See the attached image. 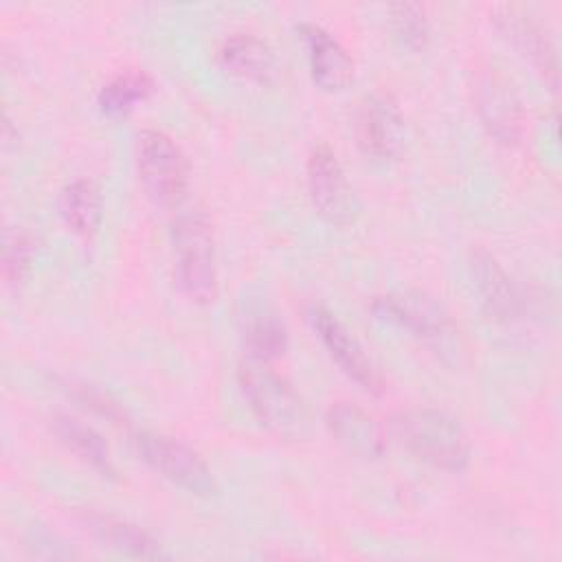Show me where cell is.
<instances>
[{
    "label": "cell",
    "instance_id": "cell-1",
    "mask_svg": "<svg viewBox=\"0 0 562 562\" xmlns=\"http://www.w3.org/2000/svg\"><path fill=\"white\" fill-rule=\"evenodd\" d=\"M395 439L419 461L446 470L461 472L470 463V439L465 428L446 411L408 408L391 422Z\"/></svg>",
    "mask_w": 562,
    "mask_h": 562
},
{
    "label": "cell",
    "instance_id": "cell-2",
    "mask_svg": "<svg viewBox=\"0 0 562 562\" xmlns=\"http://www.w3.org/2000/svg\"><path fill=\"white\" fill-rule=\"evenodd\" d=\"M171 239L180 290L195 305H211L217 299V259L215 233L206 211H184L173 224Z\"/></svg>",
    "mask_w": 562,
    "mask_h": 562
},
{
    "label": "cell",
    "instance_id": "cell-3",
    "mask_svg": "<svg viewBox=\"0 0 562 562\" xmlns=\"http://www.w3.org/2000/svg\"><path fill=\"white\" fill-rule=\"evenodd\" d=\"M371 310L378 318L406 329L437 356L448 358L459 353V329L432 296L419 290H395L375 296Z\"/></svg>",
    "mask_w": 562,
    "mask_h": 562
},
{
    "label": "cell",
    "instance_id": "cell-4",
    "mask_svg": "<svg viewBox=\"0 0 562 562\" xmlns=\"http://www.w3.org/2000/svg\"><path fill=\"white\" fill-rule=\"evenodd\" d=\"M239 389L268 430L277 435H296L305 424V406L294 386L279 375L268 362L248 358L237 371Z\"/></svg>",
    "mask_w": 562,
    "mask_h": 562
},
{
    "label": "cell",
    "instance_id": "cell-5",
    "mask_svg": "<svg viewBox=\"0 0 562 562\" xmlns=\"http://www.w3.org/2000/svg\"><path fill=\"white\" fill-rule=\"evenodd\" d=\"M136 169L147 198L162 209L178 206L189 187V162L165 130H143L136 138Z\"/></svg>",
    "mask_w": 562,
    "mask_h": 562
},
{
    "label": "cell",
    "instance_id": "cell-6",
    "mask_svg": "<svg viewBox=\"0 0 562 562\" xmlns=\"http://www.w3.org/2000/svg\"><path fill=\"white\" fill-rule=\"evenodd\" d=\"M136 450L140 459L169 483L182 487L193 496H213L217 481L206 461L184 441L162 432H136Z\"/></svg>",
    "mask_w": 562,
    "mask_h": 562
},
{
    "label": "cell",
    "instance_id": "cell-7",
    "mask_svg": "<svg viewBox=\"0 0 562 562\" xmlns=\"http://www.w3.org/2000/svg\"><path fill=\"white\" fill-rule=\"evenodd\" d=\"M307 191L325 222L334 226L353 222L358 202L336 151L327 143L316 145L307 158Z\"/></svg>",
    "mask_w": 562,
    "mask_h": 562
},
{
    "label": "cell",
    "instance_id": "cell-8",
    "mask_svg": "<svg viewBox=\"0 0 562 562\" xmlns=\"http://www.w3.org/2000/svg\"><path fill=\"white\" fill-rule=\"evenodd\" d=\"M353 134L360 151L375 160L395 158L406 138L404 114L389 92H371L362 97L353 116Z\"/></svg>",
    "mask_w": 562,
    "mask_h": 562
},
{
    "label": "cell",
    "instance_id": "cell-9",
    "mask_svg": "<svg viewBox=\"0 0 562 562\" xmlns=\"http://www.w3.org/2000/svg\"><path fill=\"white\" fill-rule=\"evenodd\" d=\"M496 31L542 75V79L558 88V53L544 24L529 9L520 4H498L492 11Z\"/></svg>",
    "mask_w": 562,
    "mask_h": 562
},
{
    "label": "cell",
    "instance_id": "cell-10",
    "mask_svg": "<svg viewBox=\"0 0 562 562\" xmlns=\"http://www.w3.org/2000/svg\"><path fill=\"white\" fill-rule=\"evenodd\" d=\"M312 327L327 349L329 358L340 367V371L351 378L360 389L378 395L384 389L382 375L373 367V362L367 358L360 342L351 336V331L336 318L334 312H329L323 305H314L310 312Z\"/></svg>",
    "mask_w": 562,
    "mask_h": 562
},
{
    "label": "cell",
    "instance_id": "cell-11",
    "mask_svg": "<svg viewBox=\"0 0 562 562\" xmlns=\"http://www.w3.org/2000/svg\"><path fill=\"white\" fill-rule=\"evenodd\" d=\"M474 103L490 136L503 145H516L520 140L525 114L520 99L507 79L496 72L483 75L476 81Z\"/></svg>",
    "mask_w": 562,
    "mask_h": 562
},
{
    "label": "cell",
    "instance_id": "cell-12",
    "mask_svg": "<svg viewBox=\"0 0 562 562\" xmlns=\"http://www.w3.org/2000/svg\"><path fill=\"white\" fill-rule=\"evenodd\" d=\"M296 33L305 44L314 83L325 92L345 90L353 79V59L347 48L327 29L314 22L296 24Z\"/></svg>",
    "mask_w": 562,
    "mask_h": 562
},
{
    "label": "cell",
    "instance_id": "cell-13",
    "mask_svg": "<svg viewBox=\"0 0 562 562\" xmlns=\"http://www.w3.org/2000/svg\"><path fill=\"white\" fill-rule=\"evenodd\" d=\"M470 270L483 310L501 323H514L525 312V301L498 259L485 248L472 250Z\"/></svg>",
    "mask_w": 562,
    "mask_h": 562
},
{
    "label": "cell",
    "instance_id": "cell-14",
    "mask_svg": "<svg viewBox=\"0 0 562 562\" xmlns=\"http://www.w3.org/2000/svg\"><path fill=\"white\" fill-rule=\"evenodd\" d=\"M331 437L349 452L364 459H380L386 452V435L378 419L351 402H336L325 413Z\"/></svg>",
    "mask_w": 562,
    "mask_h": 562
},
{
    "label": "cell",
    "instance_id": "cell-15",
    "mask_svg": "<svg viewBox=\"0 0 562 562\" xmlns=\"http://www.w3.org/2000/svg\"><path fill=\"white\" fill-rule=\"evenodd\" d=\"M81 525L108 549L130 555V558H140V560H158L165 558L167 553L162 551V544L140 525L114 516V514H103L94 509H83L79 514Z\"/></svg>",
    "mask_w": 562,
    "mask_h": 562
},
{
    "label": "cell",
    "instance_id": "cell-16",
    "mask_svg": "<svg viewBox=\"0 0 562 562\" xmlns=\"http://www.w3.org/2000/svg\"><path fill=\"white\" fill-rule=\"evenodd\" d=\"M220 66L239 79L268 83L274 77V53L272 48L252 33H233L217 48Z\"/></svg>",
    "mask_w": 562,
    "mask_h": 562
},
{
    "label": "cell",
    "instance_id": "cell-17",
    "mask_svg": "<svg viewBox=\"0 0 562 562\" xmlns=\"http://www.w3.org/2000/svg\"><path fill=\"white\" fill-rule=\"evenodd\" d=\"M50 430L68 450H72L83 463H88L101 476L116 474L110 448H108L105 439L92 426H88L70 415L57 413L50 417Z\"/></svg>",
    "mask_w": 562,
    "mask_h": 562
},
{
    "label": "cell",
    "instance_id": "cell-18",
    "mask_svg": "<svg viewBox=\"0 0 562 562\" xmlns=\"http://www.w3.org/2000/svg\"><path fill=\"white\" fill-rule=\"evenodd\" d=\"M59 213L72 233L92 237L103 220L99 184L92 178H77L68 182L59 193Z\"/></svg>",
    "mask_w": 562,
    "mask_h": 562
},
{
    "label": "cell",
    "instance_id": "cell-19",
    "mask_svg": "<svg viewBox=\"0 0 562 562\" xmlns=\"http://www.w3.org/2000/svg\"><path fill=\"white\" fill-rule=\"evenodd\" d=\"M154 92V77L147 70L134 68L114 75L97 94V105L101 114L119 119L130 114L138 103L147 101Z\"/></svg>",
    "mask_w": 562,
    "mask_h": 562
},
{
    "label": "cell",
    "instance_id": "cell-20",
    "mask_svg": "<svg viewBox=\"0 0 562 562\" xmlns=\"http://www.w3.org/2000/svg\"><path fill=\"white\" fill-rule=\"evenodd\" d=\"M244 345H246L248 358L272 362L288 351V345H290L288 327L274 314H259L248 321L244 329Z\"/></svg>",
    "mask_w": 562,
    "mask_h": 562
},
{
    "label": "cell",
    "instance_id": "cell-21",
    "mask_svg": "<svg viewBox=\"0 0 562 562\" xmlns=\"http://www.w3.org/2000/svg\"><path fill=\"white\" fill-rule=\"evenodd\" d=\"M389 24L402 46L411 50H419L428 44L430 22L424 4L419 2L389 4Z\"/></svg>",
    "mask_w": 562,
    "mask_h": 562
},
{
    "label": "cell",
    "instance_id": "cell-22",
    "mask_svg": "<svg viewBox=\"0 0 562 562\" xmlns=\"http://www.w3.org/2000/svg\"><path fill=\"white\" fill-rule=\"evenodd\" d=\"M33 257H35L33 237L22 228L7 231L4 246H2V277L7 285H20L29 277L33 268Z\"/></svg>",
    "mask_w": 562,
    "mask_h": 562
},
{
    "label": "cell",
    "instance_id": "cell-23",
    "mask_svg": "<svg viewBox=\"0 0 562 562\" xmlns=\"http://www.w3.org/2000/svg\"><path fill=\"white\" fill-rule=\"evenodd\" d=\"M26 549L31 551L33 558L66 560V558H75L77 555L64 540H59L55 533H50L48 529H42V527H33L29 531Z\"/></svg>",
    "mask_w": 562,
    "mask_h": 562
},
{
    "label": "cell",
    "instance_id": "cell-24",
    "mask_svg": "<svg viewBox=\"0 0 562 562\" xmlns=\"http://www.w3.org/2000/svg\"><path fill=\"white\" fill-rule=\"evenodd\" d=\"M68 391H70V395H72L77 402L86 404V406L92 408L94 413H99V415H103V417H108V419H112V422H121V419H123L121 406H119L116 402H112V400H110L105 393H101L99 389H94V386H90V384H75V382H68Z\"/></svg>",
    "mask_w": 562,
    "mask_h": 562
}]
</instances>
